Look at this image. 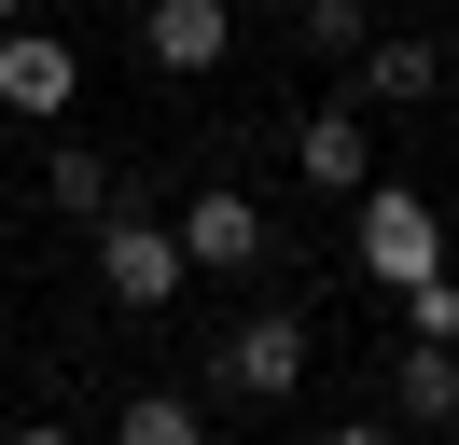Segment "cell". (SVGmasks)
I'll return each instance as SVG.
<instances>
[{
  "instance_id": "5",
  "label": "cell",
  "mask_w": 459,
  "mask_h": 445,
  "mask_svg": "<svg viewBox=\"0 0 459 445\" xmlns=\"http://www.w3.org/2000/svg\"><path fill=\"white\" fill-rule=\"evenodd\" d=\"M292 181H307V195H362L376 181V111H348V98L292 111Z\"/></svg>"
},
{
  "instance_id": "6",
  "label": "cell",
  "mask_w": 459,
  "mask_h": 445,
  "mask_svg": "<svg viewBox=\"0 0 459 445\" xmlns=\"http://www.w3.org/2000/svg\"><path fill=\"white\" fill-rule=\"evenodd\" d=\"M140 56L168 83H209L237 56V0H140Z\"/></svg>"
},
{
  "instance_id": "17",
  "label": "cell",
  "mask_w": 459,
  "mask_h": 445,
  "mask_svg": "<svg viewBox=\"0 0 459 445\" xmlns=\"http://www.w3.org/2000/svg\"><path fill=\"white\" fill-rule=\"evenodd\" d=\"M446 445H459V432H446Z\"/></svg>"
},
{
  "instance_id": "15",
  "label": "cell",
  "mask_w": 459,
  "mask_h": 445,
  "mask_svg": "<svg viewBox=\"0 0 459 445\" xmlns=\"http://www.w3.org/2000/svg\"><path fill=\"white\" fill-rule=\"evenodd\" d=\"M320 445H403V432H390V417H334Z\"/></svg>"
},
{
  "instance_id": "3",
  "label": "cell",
  "mask_w": 459,
  "mask_h": 445,
  "mask_svg": "<svg viewBox=\"0 0 459 445\" xmlns=\"http://www.w3.org/2000/svg\"><path fill=\"white\" fill-rule=\"evenodd\" d=\"M348 250H362V278H390V292L446 278V222H431V195H403V181H362V195H348Z\"/></svg>"
},
{
  "instance_id": "4",
  "label": "cell",
  "mask_w": 459,
  "mask_h": 445,
  "mask_svg": "<svg viewBox=\"0 0 459 445\" xmlns=\"http://www.w3.org/2000/svg\"><path fill=\"white\" fill-rule=\"evenodd\" d=\"M168 237H181V265H195V278H251L264 250H279V222H264V195L209 181L195 209H168Z\"/></svg>"
},
{
  "instance_id": "12",
  "label": "cell",
  "mask_w": 459,
  "mask_h": 445,
  "mask_svg": "<svg viewBox=\"0 0 459 445\" xmlns=\"http://www.w3.org/2000/svg\"><path fill=\"white\" fill-rule=\"evenodd\" d=\"M292 28H307V56H334V70H348V56L376 42V0H292Z\"/></svg>"
},
{
  "instance_id": "1",
  "label": "cell",
  "mask_w": 459,
  "mask_h": 445,
  "mask_svg": "<svg viewBox=\"0 0 459 445\" xmlns=\"http://www.w3.org/2000/svg\"><path fill=\"white\" fill-rule=\"evenodd\" d=\"M307 362H320V320H307V306H251V320L209 334V389H237V404H292Z\"/></svg>"
},
{
  "instance_id": "11",
  "label": "cell",
  "mask_w": 459,
  "mask_h": 445,
  "mask_svg": "<svg viewBox=\"0 0 459 445\" xmlns=\"http://www.w3.org/2000/svg\"><path fill=\"white\" fill-rule=\"evenodd\" d=\"M112 445H209V417H195V389H126Z\"/></svg>"
},
{
  "instance_id": "14",
  "label": "cell",
  "mask_w": 459,
  "mask_h": 445,
  "mask_svg": "<svg viewBox=\"0 0 459 445\" xmlns=\"http://www.w3.org/2000/svg\"><path fill=\"white\" fill-rule=\"evenodd\" d=\"M0 445H84V432H70V417H14Z\"/></svg>"
},
{
  "instance_id": "8",
  "label": "cell",
  "mask_w": 459,
  "mask_h": 445,
  "mask_svg": "<svg viewBox=\"0 0 459 445\" xmlns=\"http://www.w3.org/2000/svg\"><path fill=\"white\" fill-rule=\"evenodd\" d=\"M446 98V42H418V28H376L362 56H348V111H418Z\"/></svg>"
},
{
  "instance_id": "7",
  "label": "cell",
  "mask_w": 459,
  "mask_h": 445,
  "mask_svg": "<svg viewBox=\"0 0 459 445\" xmlns=\"http://www.w3.org/2000/svg\"><path fill=\"white\" fill-rule=\"evenodd\" d=\"M70 98H84V56H70L56 28H0V111H14V126H56Z\"/></svg>"
},
{
  "instance_id": "9",
  "label": "cell",
  "mask_w": 459,
  "mask_h": 445,
  "mask_svg": "<svg viewBox=\"0 0 459 445\" xmlns=\"http://www.w3.org/2000/svg\"><path fill=\"white\" fill-rule=\"evenodd\" d=\"M390 432L403 445H446L459 432V348H390Z\"/></svg>"
},
{
  "instance_id": "16",
  "label": "cell",
  "mask_w": 459,
  "mask_h": 445,
  "mask_svg": "<svg viewBox=\"0 0 459 445\" xmlns=\"http://www.w3.org/2000/svg\"><path fill=\"white\" fill-rule=\"evenodd\" d=\"M0 28H29V0H0Z\"/></svg>"
},
{
  "instance_id": "2",
  "label": "cell",
  "mask_w": 459,
  "mask_h": 445,
  "mask_svg": "<svg viewBox=\"0 0 459 445\" xmlns=\"http://www.w3.org/2000/svg\"><path fill=\"white\" fill-rule=\"evenodd\" d=\"M181 237H168V209H140V195H112V222H98V292L126 306V320H168L181 306Z\"/></svg>"
},
{
  "instance_id": "10",
  "label": "cell",
  "mask_w": 459,
  "mask_h": 445,
  "mask_svg": "<svg viewBox=\"0 0 459 445\" xmlns=\"http://www.w3.org/2000/svg\"><path fill=\"white\" fill-rule=\"evenodd\" d=\"M42 195H56L70 222H112L126 181H112V153H98V139H56V153H42Z\"/></svg>"
},
{
  "instance_id": "13",
  "label": "cell",
  "mask_w": 459,
  "mask_h": 445,
  "mask_svg": "<svg viewBox=\"0 0 459 445\" xmlns=\"http://www.w3.org/2000/svg\"><path fill=\"white\" fill-rule=\"evenodd\" d=\"M403 348H459V265L403 292Z\"/></svg>"
}]
</instances>
